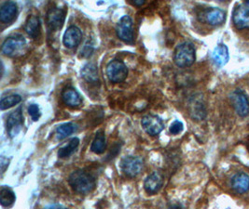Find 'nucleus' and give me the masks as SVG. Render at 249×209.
<instances>
[{
  "label": "nucleus",
  "instance_id": "f257e3e1",
  "mask_svg": "<svg viewBox=\"0 0 249 209\" xmlns=\"http://www.w3.org/2000/svg\"><path fill=\"white\" fill-rule=\"evenodd\" d=\"M68 184L79 194H88L96 187V178L91 173L79 169L71 173L68 177Z\"/></svg>",
  "mask_w": 249,
  "mask_h": 209
},
{
  "label": "nucleus",
  "instance_id": "f03ea898",
  "mask_svg": "<svg viewBox=\"0 0 249 209\" xmlns=\"http://www.w3.org/2000/svg\"><path fill=\"white\" fill-rule=\"evenodd\" d=\"M195 48L192 43L184 42L177 47L174 54V61L178 66L181 68L192 66L195 63Z\"/></svg>",
  "mask_w": 249,
  "mask_h": 209
},
{
  "label": "nucleus",
  "instance_id": "7ed1b4c3",
  "mask_svg": "<svg viewBox=\"0 0 249 209\" xmlns=\"http://www.w3.org/2000/svg\"><path fill=\"white\" fill-rule=\"evenodd\" d=\"M26 48V40L23 35H13L8 37L2 44L1 51L7 57L15 58L23 54Z\"/></svg>",
  "mask_w": 249,
  "mask_h": 209
},
{
  "label": "nucleus",
  "instance_id": "20e7f679",
  "mask_svg": "<svg viewBox=\"0 0 249 209\" xmlns=\"http://www.w3.org/2000/svg\"><path fill=\"white\" fill-rule=\"evenodd\" d=\"M121 169L125 176L136 177L138 176L144 166V161L138 156H125L121 161Z\"/></svg>",
  "mask_w": 249,
  "mask_h": 209
},
{
  "label": "nucleus",
  "instance_id": "39448f33",
  "mask_svg": "<svg viewBox=\"0 0 249 209\" xmlns=\"http://www.w3.org/2000/svg\"><path fill=\"white\" fill-rule=\"evenodd\" d=\"M117 36L126 44H134L133 20L130 16L124 15L121 18L116 26Z\"/></svg>",
  "mask_w": 249,
  "mask_h": 209
},
{
  "label": "nucleus",
  "instance_id": "423d86ee",
  "mask_svg": "<svg viewBox=\"0 0 249 209\" xmlns=\"http://www.w3.org/2000/svg\"><path fill=\"white\" fill-rule=\"evenodd\" d=\"M107 76L112 83H122L128 76V68L121 60H113L107 66Z\"/></svg>",
  "mask_w": 249,
  "mask_h": 209
},
{
  "label": "nucleus",
  "instance_id": "0eeeda50",
  "mask_svg": "<svg viewBox=\"0 0 249 209\" xmlns=\"http://www.w3.org/2000/svg\"><path fill=\"white\" fill-rule=\"evenodd\" d=\"M23 126V109L22 107H19L18 109L11 113L7 118V123H6L7 132L11 138H13L19 134Z\"/></svg>",
  "mask_w": 249,
  "mask_h": 209
},
{
  "label": "nucleus",
  "instance_id": "6e6552de",
  "mask_svg": "<svg viewBox=\"0 0 249 209\" xmlns=\"http://www.w3.org/2000/svg\"><path fill=\"white\" fill-rule=\"evenodd\" d=\"M67 11L61 8H52L47 12V25L51 31L61 29L66 21Z\"/></svg>",
  "mask_w": 249,
  "mask_h": 209
},
{
  "label": "nucleus",
  "instance_id": "1a4fd4ad",
  "mask_svg": "<svg viewBox=\"0 0 249 209\" xmlns=\"http://www.w3.org/2000/svg\"><path fill=\"white\" fill-rule=\"evenodd\" d=\"M141 125L143 129L150 136H157L164 129V124L161 118L153 114L145 115L141 120Z\"/></svg>",
  "mask_w": 249,
  "mask_h": 209
},
{
  "label": "nucleus",
  "instance_id": "9d476101",
  "mask_svg": "<svg viewBox=\"0 0 249 209\" xmlns=\"http://www.w3.org/2000/svg\"><path fill=\"white\" fill-rule=\"evenodd\" d=\"M231 99L234 109L240 116H247L249 114V100L242 90H234L231 95Z\"/></svg>",
  "mask_w": 249,
  "mask_h": 209
},
{
  "label": "nucleus",
  "instance_id": "9b49d317",
  "mask_svg": "<svg viewBox=\"0 0 249 209\" xmlns=\"http://www.w3.org/2000/svg\"><path fill=\"white\" fill-rule=\"evenodd\" d=\"M162 185H163V177L158 171H154L151 174H149L145 179L144 189L147 194L153 195L160 192Z\"/></svg>",
  "mask_w": 249,
  "mask_h": 209
},
{
  "label": "nucleus",
  "instance_id": "f8f14e48",
  "mask_svg": "<svg viewBox=\"0 0 249 209\" xmlns=\"http://www.w3.org/2000/svg\"><path fill=\"white\" fill-rule=\"evenodd\" d=\"M82 40V32L79 27L75 25L69 26L65 32L63 37V43L68 48H77Z\"/></svg>",
  "mask_w": 249,
  "mask_h": 209
},
{
  "label": "nucleus",
  "instance_id": "ddd939ff",
  "mask_svg": "<svg viewBox=\"0 0 249 209\" xmlns=\"http://www.w3.org/2000/svg\"><path fill=\"white\" fill-rule=\"evenodd\" d=\"M232 21L239 30L249 29V9L244 5L236 7L232 14Z\"/></svg>",
  "mask_w": 249,
  "mask_h": 209
},
{
  "label": "nucleus",
  "instance_id": "4468645a",
  "mask_svg": "<svg viewBox=\"0 0 249 209\" xmlns=\"http://www.w3.org/2000/svg\"><path fill=\"white\" fill-rule=\"evenodd\" d=\"M62 99L66 105L71 108H79L82 104V98L75 88H66L62 92Z\"/></svg>",
  "mask_w": 249,
  "mask_h": 209
},
{
  "label": "nucleus",
  "instance_id": "2eb2a0df",
  "mask_svg": "<svg viewBox=\"0 0 249 209\" xmlns=\"http://www.w3.org/2000/svg\"><path fill=\"white\" fill-rule=\"evenodd\" d=\"M204 21L211 25H220L225 22L226 12L218 9V8H211L204 12Z\"/></svg>",
  "mask_w": 249,
  "mask_h": 209
},
{
  "label": "nucleus",
  "instance_id": "dca6fc26",
  "mask_svg": "<svg viewBox=\"0 0 249 209\" xmlns=\"http://www.w3.org/2000/svg\"><path fill=\"white\" fill-rule=\"evenodd\" d=\"M18 8L15 2L9 1L5 2L0 9V21L3 23H10L12 22L17 15Z\"/></svg>",
  "mask_w": 249,
  "mask_h": 209
},
{
  "label": "nucleus",
  "instance_id": "f3484780",
  "mask_svg": "<svg viewBox=\"0 0 249 209\" xmlns=\"http://www.w3.org/2000/svg\"><path fill=\"white\" fill-rule=\"evenodd\" d=\"M24 31L30 37L37 38L41 33V23L38 16L30 15L24 24Z\"/></svg>",
  "mask_w": 249,
  "mask_h": 209
},
{
  "label": "nucleus",
  "instance_id": "a211bd4d",
  "mask_svg": "<svg viewBox=\"0 0 249 209\" xmlns=\"http://www.w3.org/2000/svg\"><path fill=\"white\" fill-rule=\"evenodd\" d=\"M231 187L239 193H245L249 191V176L246 173L240 172L231 178Z\"/></svg>",
  "mask_w": 249,
  "mask_h": 209
},
{
  "label": "nucleus",
  "instance_id": "6ab92c4d",
  "mask_svg": "<svg viewBox=\"0 0 249 209\" xmlns=\"http://www.w3.org/2000/svg\"><path fill=\"white\" fill-rule=\"evenodd\" d=\"M212 59L216 66L222 67L226 65L230 59L229 48L226 45L222 43L217 45L212 53Z\"/></svg>",
  "mask_w": 249,
  "mask_h": 209
},
{
  "label": "nucleus",
  "instance_id": "aec40b11",
  "mask_svg": "<svg viewBox=\"0 0 249 209\" xmlns=\"http://www.w3.org/2000/svg\"><path fill=\"white\" fill-rule=\"evenodd\" d=\"M81 77L85 81L91 84H95L99 82L98 67L93 63H89L85 64L81 70Z\"/></svg>",
  "mask_w": 249,
  "mask_h": 209
},
{
  "label": "nucleus",
  "instance_id": "412c9836",
  "mask_svg": "<svg viewBox=\"0 0 249 209\" xmlns=\"http://www.w3.org/2000/svg\"><path fill=\"white\" fill-rule=\"evenodd\" d=\"M107 148V142H106V134L104 130H99L96 133L94 140L91 143V150L92 153L96 154H101L105 153Z\"/></svg>",
  "mask_w": 249,
  "mask_h": 209
},
{
  "label": "nucleus",
  "instance_id": "4be33fe9",
  "mask_svg": "<svg viewBox=\"0 0 249 209\" xmlns=\"http://www.w3.org/2000/svg\"><path fill=\"white\" fill-rule=\"evenodd\" d=\"M79 140L78 138H73L69 141L68 144H66L65 146H63L62 148H60V150L58 151V156L62 159L68 158L70 155L74 154L77 150V148L79 147Z\"/></svg>",
  "mask_w": 249,
  "mask_h": 209
},
{
  "label": "nucleus",
  "instance_id": "5701e85b",
  "mask_svg": "<svg viewBox=\"0 0 249 209\" xmlns=\"http://www.w3.org/2000/svg\"><path fill=\"white\" fill-rule=\"evenodd\" d=\"M16 196L12 189L7 187L1 188L0 191V203L4 208H10L15 203Z\"/></svg>",
  "mask_w": 249,
  "mask_h": 209
},
{
  "label": "nucleus",
  "instance_id": "b1692460",
  "mask_svg": "<svg viewBox=\"0 0 249 209\" xmlns=\"http://www.w3.org/2000/svg\"><path fill=\"white\" fill-rule=\"evenodd\" d=\"M76 130V126L73 123H65L59 126L56 129L57 140L62 141L72 135Z\"/></svg>",
  "mask_w": 249,
  "mask_h": 209
},
{
  "label": "nucleus",
  "instance_id": "393cba45",
  "mask_svg": "<svg viewBox=\"0 0 249 209\" xmlns=\"http://www.w3.org/2000/svg\"><path fill=\"white\" fill-rule=\"evenodd\" d=\"M22 101V97L18 94H12L6 97H3L0 101V107L1 110H7L13 107L14 105H17Z\"/></svg>",
  "mask_w": 249,
  "mask_h": 209
},
{
  "label": "nucleus",
  "instance_id": "a878e982",
  "mask_svg": "<svg viewBox=\"0 0 249 209\" xmlns=\"http://www.w3.org/2000/svg\"><path fill=\"white\" fill-rule=\"evenodd\" d=\"M28 113H29L30 116L32 117L33 121L35 122L38 121L39 117L41 116V113H40L39 107L37 104H31L28 107Z\"/></svg>",
  "mask_w": 249,
  "mask_h": 209
},
{
  "label": "nucleus",
  "instance_id": "bb28decb",
  "mask_svg": "<svg viewBox=\"0 0 249 209\" xmlns=\"http://www.w3.org/2000/svg\"><path fill=\"white\" fill-rule=\"evenodd\" d=\"M183 129H184L183 123H182L181 121L176 120V121L173 122V124L171 125L169 130H170L171 134H173V135H178V134L182 132Z\"/></svg>",
  "mask_w": 249,
  "mask_h": 209
},
{
  "label": "nucleus",
  "instance_id": "cd10ccee",
  "mask_svg": "<svg viewBox=\"0 0 249 209\" xmlns=\"http://www.w3.org/2000/svg\"><path fill=\"white\" fill-rule=\"evenodd\" d=\"M93 51V45L90 41H88L86 44L84 45L83 48L81 49V56L84 58H87L91 55Z\"/></svg>",
  "mask_w": 249,
  "mask_h": 209
},
{
  "label": "nucleus",
  "instance_id": "c85d7f7f",
  "mask_svg": "<svg viewBox=\"0 0 249 209\" xmlns=\"http://www.w3.org/2000/svg\"><path fill=\"white\" fill-rule=\"evenodd\" d=\"M8 164H9V160L4 158V157H2L1 158V171H2V173L5 172L6 167H8V165H9Z\"/></svg>",
  "mask_w": 249,
  "mask_h": 209
},
{
  "label": "nucleus",
  "instance_id": "c756f323",
  "mask_svg": "<svg viewBox=\"0 0 249 209\" xmlns=\"http://www.w3.org/2000/svg\"><path fill=\"white\" fill-rule=\"evenodd\" d=\"M43 209H66L65 208H63L61 205L59 204H53V205H50L48 207H46Z\"/></svg>",
  "mask_w": 249,
  "mask_h": 209
},
{
  "label": "nucleus",
  "instance_id": "7c9ffc66",
  "mask_svg": "<svg viewBox=\"0 0 249 209\" xmlns=\"http://www.w3.org/2000/svg\"><path fill=\"white\" fill-rule=\"evenodd\" d=\"M133 4L136 5V6H142V5L145 4V1H143V0H136V1L133 2Z\"/></svg>",
  "mask_w": 249,
  "mask_h": 209
}]
</instances>
